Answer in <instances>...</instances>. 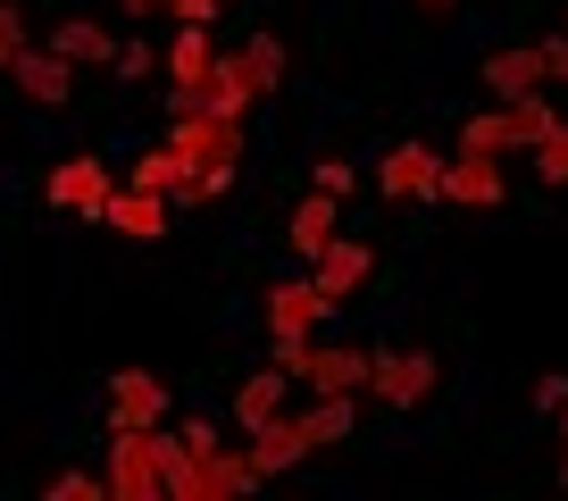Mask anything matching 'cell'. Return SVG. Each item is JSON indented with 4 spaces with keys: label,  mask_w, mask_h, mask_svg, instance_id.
Returning <instances> with one entry per match:
<instances>
[{
    "label": "cell",
    "mask_w": 568,
    "mask_h": 501,
    "mask_svg": "<svg viewBox=\"0 0 568 501\" xmlns=\"http://www.w3.org/2000/svg\"><path fill=\"white\" fill-rule=\"evenodd\" d=\"M51 501H109V477H101V468H59Z\"/></svg>",
    "instance_id": "28"
},
{
    "label": "cell",
    "mask_w": 568,
    "mask_h": 501,
    "mask_svg": "<svg viewBox=\"0 0 568 501\" xmlns=\"http://www.w3.org/2000/svg\"><path fill=\"white\" fill-rule=\"evenodd\" d=\"M109 193H118V176H109L92 151H75V160H59L51 176H42V201H51V209L92 217V226H101V201H109Z\"/></svg>",
    "instance_id": "5"
},
{
    "label": "cell",
    "mask_w": 568,
    "mask_h": 501,
    "mask_svg": "<svg viewBox=\"0 0 568 501\" xmlns=\"http://www.w3.org/2000/svg\"><path fill=\"white\" fill-rule=\"evenodd\" d=\"M501 193H510L501 151H460V160H444V176H435V201H452V209H501Z\"/></svg>",
    "instance_id": "4"
},
{
    "label": "cell",
    "mask_w": 568,
    "mask_h": 501,
    "mask_svg": "<svg viewBox=\"0 0 568 501\" xmlns=\"http://www.w3.org/2000/svg\"><path fill=\"white\" fill-rule=\"evenodd\" d=\"M435 385H444V359L435 351H368V393L385 401V410H426L435 401Z\"/></svg>",
    "instance_id": "2"
},
{
    "label": "cell",
    "mask_w": 568,
    "mask_h": 501,
    "mask_svg": "<svg viewBox=\"0 0 568 501\" xmlns=\"http://www.w3.org/2000/svg\"><path fill=\"white\" fill-rule=\"evenodd\" d=\"M335 234H343V201L310 184V193L293 201V217H284V243H293V259H318V250L335 243Z\"/></svg>",
    "instance_id": "13"
},
{
    "label": "cell",
    "mask_w": 568,
    "mask_h": 501,
    "mask_svg": "<svg viewBox=\"0 0 568 501\" xmlns=\"http://www.w3.org/2000/svg\"><path fill=\"white\" fill-rule=\"evenodd\" d=\"M310 276H318V285L335 293V301H352V293H359V285L376 276V250L359 243V234H335V243H326L318 259H310Z\"/></svg>",
    "instance_id": "14"
},
{
    "label": "cell",
    "mask_w": 568,
    "mask_h": 501,
    "mask_svg": "<svg viewBox=\"0 0 568 501\" xmlns=\"http://www.w3.org/2000/svg\"><path fill=\"white\" fill-rule=\"evenodd\" d=\"M477 75H485V92H494V101H527V92H551V59H544V42H510V51H494Z\"/></svg>",
    "instance_id": "8"
},
{
    "label": "cell",
    "mask_w": 568,
    "mask_h": 501,
    "mask_svg": "<svg viewBox=\"0 0 568 501\" xmlns=\"http://www.w3.org/2000/svg\"><path fill=\"white\" fill-rule=\"evenodd\" d=\"M42 42H51V51L68 59V68H109V51H118V34H109L101 18H59Z\"/></svg>",
    "instance_id": "19"
},
{
    "label": "cell",
    "mask_w": 568,
    "mask_h": 501,
    "mask_svg": "<svg viewBox=\"0 0 568 501\" xmlns=\"http://www.w3.org/2000/svg\"><path fill=\"white\" fill-rule=\"evenodd\" d=\"M501 117H510V151H535L551 125H560V109H551L544 92H527V101H501Z\"/></svg>",
    "instance_id": "23"
},
{
    "label": "cell",
    "mask_w": 568,
    "mask_h": 501,
    "mask_svg": "<svg viewBox=\"0 0 568 501\" xmlns=\"http://www.w3.org/2000/svg\"><path fill=\"white\" fill-rule=\"evenodd\" d=\"M551 434H560V484H568V401L551 410Z\"/></svg>",
    "instance_id": "35"
},
{
    "label": "cell",
    "mask_w": 568,
    "mask_h": 501,
    "mask_svg": "<svg viewBox=\"0 0 568 501\" xmlns=\"http://www.w3.org/2000/svg\"><path fill=\"white\" fill-rule=\"evenodd\" d=\"M544 59H551V84H568V34H560V42H544Z\"/></svg>",
    "instance_id": "34"
},
{
    "label": "cell",
    "mask_w": 568,
    "mask_h": 501,
    "mask_svg": "<svg viewBox=\"0 0 568 501\" xmlns=\"http://www.w3.org/2000/svg\"><path fill=\"white\" fill-rule=\"evenodd\" d=\"M168 418V385L151 368H118L109 376V427H160Z\"/></svg>",
    "instance_id": "12"
},
{
    "label": "cell",
    "mask_w": 568,
    "mask_h": 501,
    "mask_svg": "<svg viewBox=\"0 0 568 501\" xmlns=\"http://www.w3.org/2000/svg\"><path fill=\"white\" fill-rule=\"evenodd\" d=\"M302 434H310V451H335L343 434H359V410H352V393H318L302 410Z\"/></svg>",
    "instance_id": "22"
},
{
    "label": "cell",
    "mask_w": 568,
    "mask_h": 501,
    "mask_svg": "<svg viewBox=\"0 0 568 501\" xmlns=\"http://www.w3.org/2000/svg\"><path fill=\"white\" fill-rule=\"evenodd\" d=\"M125 18H168V0H118Z\"/></svg>",
    "instance_id": "36"
},
{
    "label": "cell",
    "mask_w": 568,
    "mask_h": 501,
    "mask_svg": "<svg viewBox=\"0 0 568 501\" xmlns=\"http://www.w3.org/2000/svg\"><path fill=\"white\" fill-rule=\"evenodd\" d=\"M109 501H168L160 493V443H151V427H109Z\"/></svg>",
    "instance_id": "3"
},
{
    "label": "cell",
    "mask_w": 568,
    "mask_h": 501,
    "mask_svg": "<svg viewBox=\"0 0 568 501\" xmlns=\"http://www.w3.org/2000/svg\"><path fill=\"white\" fill-rule=\"evenodd\" d=\"M26 42H34V34H26V9H18V0H0V68H9Z\"/></svg>",
    "instance_id": "31"
},
{
    "label": "cell",
    "mask_w": 568,
    "mask_h": 501,
    "mask_svg": "<svg viewBox=\"0 0 568 501\" xmlns=\"http://www.w3.org/2000/svg\"><path fill=\"white\" fill-rule=\"evenodd\" d=\"M284 393H293V376H276V368H251L243 385H234V427H267V418L284 410Z\"/></svg>",
    "instance_id": "20"
},
{
    "label": "cell",
    "mask_w": 568,
    "mask_h": 501,
    "mask_svg": "<svg viewBox=\"0 0 568 501\" xmlns=\"http://www.w3.org/2000/svg\"><path fill=\"white\" fill-rule=\"evenodd\" d=\"M418 9H452V0H418Z\"/></svg>",
    "instance_id": "37"
},
{
    "label": "cell",
    "mask_w": 568,
    "mask_h": 501,
    "mask_svg": "<svg viewBox=\"0 0 568 501\" xmlns=\"http://www.w3.org/2000/svg\"><path fill=\"white\" fill-rule=\"evenodd\" d=\"M251 484H267L260 460H251L243 443H217L210 460H201V493H193V501H234V493H251Z\"/></svg>",
    "instance_id": "18"
},
{
    "label": "cell",
    "mask_w": 568,
    "mask_h": 501,
    "mask_svg": "<svg viewBox=\"0 0 568 501\" xmlns=\"http://www.w3.org/2000/svg\"><path fill=\"white\" fill-rule=\"evenodd\" d=\"M527 160H535V176H544V193H568V125H551Z\"/></svg>",
    "instance_id": "27"
},
{
    "label": "cell",
    "mask_w": 568,
    "mask_h": 501,
    "mask_svg": "<svg viewBox=\"0 0 568 501\" xmlns=\"http://www.w3.org/2000/svg\"><path fill=\"white\" fill-rule=\"evenodd\" d=\"M310 342H318V335H293V326H267V368L302 385V368H310Z\"/></svg>",
    "instance_id": "26"
},
{
    "label": "cell",
    "mask_w": 568,
    "mask_h": 501,
    "mask_svg": "<svg viewBox=\"0 0 568 501\" xmlns=\"http://www.w3.org/2000/svg\"><path fill=\"white\" fill-rule=\"evenodd\" d=\"M201 109H217V117H251V109H260V84H251L243 51H217V59H210V84H201Z\"/></svg>",
    "instance_id": "17"
},
{
    "label": "cell",
    "mask_w": 568,
    "mask_h": 501,
    "mask_svg": "<svg viewBox=\"0 0 568 501\" xmlns=\"http://www.w3.org/2000/svg\"><path fill=\"white\" fill-rule=\"evenodd\" d=\"M251 460H260V477H284V468L310 460V434H302V410H276L267 427H251Z\"/></svg>",
    "instance_id": "15"
},
{
    "label": "cell",
    "mask_w": 568,
    "mask_h": 501,
    "mask_svg": "<svg viewBox=\"0 0 568 501\" xmlns=\"http://www.w3.org/2000/svg\"><path fill=\"white\" fill-rule=\"evenodd\" d=\"M435 176H444V151L435 143H393L376 160V193L385 201H435Z\"/></svg>",
    "instance_id": "7"
},
{
    "label": "cell",
    "mask_w": 568,
    "mask_h": 501,
    "mask_svg": "<svg viewBox=\"0 0 568 501\" xmlns=\"http://www.w3.org/2000/svg\"><path fill=\"white\" fill-rule=\"evenodd\" d=\"M310 393H368V342H310V368H302Z\"/></svg>",
    "instance_id": "10"
},
{
    "label": "cell",
    "mask_w": 568,
    "mask_h": 501,
    "mask_svg": "<svg viewBox=\"0 0 568 501\" xmlns=\"http://www.w3.org/2000/svg\"><path fill=\"white\" fill-rule=\"evenodd\" d=\"M125 184H142V193H160V201H176L184 184H193V160H184L176 143H151L134 167H125Z\"/></svg>",
    "instance_id": "21"
},
{
    "label": "cell",
    "mask_w": 568,
    "mask_h": 501,
    "mask_svg": "<svg viewBox=\"0 0 568 501\" xmlns=\"http://www.w3.org/2000/svg\"><path fill=\"white\" fill-rule=\"evenodd\" d=\"M310 184H318V193H335V201H352V184H359V167L343 160V151H326L318 167H310Z\"/></svg>",
    "instance_id": "29"
},
{
    "label": "cell",
    "mask_w": 568,
    "mask_h": 501,
    "mask_svg": "<svg viewBox=\"0 0 568 501\" xmlns=\"http://www.w3.org/2000/svg\"><path fill=\"white\" fill-rule=\"evenodd\" d=\"M335 293L318 285V276H284V285H267V326H293V335H318L326 318H335Z\"/></svg>",
    "instance_id": "9"
},
{
    "label": "cell",
    "mask_w": 568,
    "mask_h": 501,
    "mask_svg": "<svg viewBox=\"0 0 568 501\" xmlns=\"http://www.w3.org/2000/svg\"><path fill=\"white\" fill-rule=\"evenodd\" d=\"M460 151H510V117H501V101L460 117Z\"/></svg>",
    "instance_id": "25"
},
{
    "label": "cell",
    "mask_w": 568,
    "mask_h": 501,
    "mask_svg": "<svg viewBox=\"0 0 568 501\" xmlns=\"http://www.w3.org/2000/svg\"><path fill=\"white\" fill-rule=\"evenodd\" d=\"M109 68H118L125 84H142V75H160V51H151V42H118V51H109Z\"/></svg>",
    "instance_id": "30"
},
{
    "label": "cell",
    "mask_w": 568,
    "mask_h": 501,
    "mask_svg": "<svg viewBox=\"0 0 568 501\" xmlns=\"http://www.w3.org/2000/svg\"><path fill=\"white\" fill-rule=\"evenodd\" d=\"M101 226L125 234V243H168V201L142 193V184H118V193L101 201Z\"/></svg>",
    "instance_id": "11"
},
{
    "label": "cell",
    "mask_w": 568,
    "mask_h": 501,
    "mask_svg": "<svg viewBox=\"0 0 568 501\" xmlns=\"http://www.w3.org/2000/svg\"><path fill=\"white\" fill-rule=\"evenodd\" d=\"M243 68H251V84H260V101H267V92L284 84V68H293V59H284L276 34H243Z\"/></svg>",
    "instance_id": "24"
},
{
    "label": "cell",
    "mask_w": 568,
    "mask_h": 501,
    "mask_svg": "<svg viewBox=\"0 0 568 501\" xmlns=\"http://www.w3.org/2000/svg\"><path fill=\"white\" fill-rule=\"evenodd\" d=\"M168 143L193 160V176L210 184V201H217L234 184V167H243L251 134H243V117H217V109H176V117H168Z\"/></svg>",
    "instance_id": "1"
},
{
    "label": "cell",
    "mask_w": 568,
    "mask_h": 501,
    "mask_svg": "<svg viewBox=\"0 0 568 501\" xmlns=\"http://www.w3.org/2000/svg\"><path fill=\"white\" fill-rule=\"evenodd\" d=\"M168 18H176V25H210V34H217V18H226V0H168Z\"/></svg>",
    "instance_id": "32"
},
{
    "label": "cell",
    "mask_w": 568,
    "mask_h": 501,
    "mask_svg": "<svg viewBox=\"0 0 568 501\" xmlns=\"http://www.w3.org/2000/svg\"><path fill=\"white\" fill-rule=\"evenodd\" d=\"M0 75H9V84H18L26 101H34V109H68V101H75V68H68V59L51 51V42H26V51L9 59Z\"/></svg>",
    "instance_id": "6"
},
{
    "label": "cell",
    "mask_w": 568,
    "mask_h": 501,
    "mask_svg": "<svg viewBox=\"0 0 568 501\" xmlns=\"http://www.w3.org/2000/svg\"><path fill=\"white\" fill-rule=\"evenodd\" d=\"M176 443H184V451H193V460H210V451H217V443H226V434H217V427H210V418H184V427H176Z\"/></svg>",
    "instance_id": "33"
},
{
    "label": "cell",
    "mask_w": 568,
    "mask_h": 501,
    "mask_svg": "<svg viewBox=\"0 0 568 501\" xmlns=\"http://www.w3.org/2000/svg\"><path fill=\"white\" fill-rule=\"evenodd\" d=\"M210 59H217V42H210V25H176L168 34V92H193V109H201V84H210Z\"/></svg>",
    "instance_id": "16"
}]
</instances>
